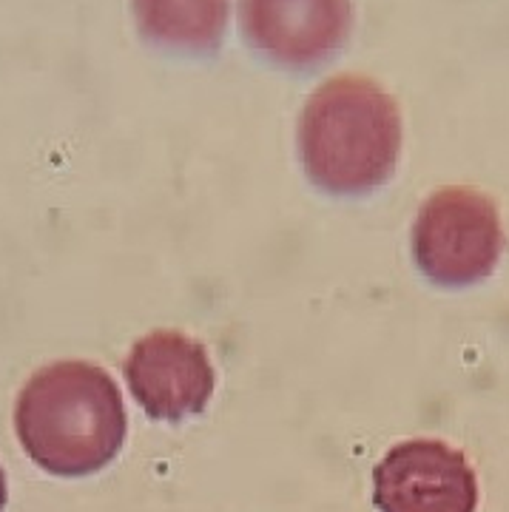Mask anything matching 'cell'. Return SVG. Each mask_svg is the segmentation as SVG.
I'll return each mask as SVG.
<instances>
[{
	"mask_svg": "<svg viewBox=\"0 0 509 512\" xmlns=\"http://www.w3.org/2000/svg\"><path fill=\"white\" fill-rule=\"evenodd\" d=\"M504 228L487 194L450 185L421 205L413 225V259L438 288H470L495 271Z\"/></svg>",
	"mask_w": 509,
	"mask_h": 512,
	"instance_id": "3957f363",
	"label": "cell"
},
{
	"mask_svg": "<svg viewBox=\"0 0 509 512\" xmlns=\"http://www.w3.org/2000/svg\"><path fill=\"white\" fill-rule=\"evenodd\" d=\"M6 498H9V487H6V473L0 467V512L6 510Z\"/></svg>",
	"mask_w": 509,
	"mask_h": 512,
	"instance_id": "ba28073f",
	"label": "cell"
},
{
	"mask_svg": "<svg viewBox=\"0 0 509 512\" xmlns=\"http://www.w3.org/2000/svg\"><path fill=\"white\" fill-rule=\"evenodd\" d=\"M373 504L379 512H475L478 481L450 444L401 441L373 470Z\"/></svg>",
	"mask_w": 509,
	"mask_h": 512,
	"instance_id": "5b68a950",
	"label": "cell"
},
{
	"mask_svg": "<svg viewBox=\"0 0 509 512\" xmlns=\"http://www.w3.org/2000/svg\"><path fill=\"white\" fill-rule=\"evenodd\" d=\"M137 32L148 43L185 52L205 55L219 49L231 23L234 0H128Z\"/></svg>",
	"mask_w": 509,
	"mask_h": 512,
	"instance_id": "52a82bcc",
	"label": "cell"
},
{
	"mask_svg": "<svg viewBox=\"0 0 509 512\" xmlns=\"http://www.w3.org/2000/svg\"><path fill=\"white\" fill-rule=\"evenodd\" d=\"M401 131L393 94L364 74H333L305 100L296 148L308 180L319 191L364 197L393 177Z\"/></svg>",
	"mask_w": 509,
	"mask_h": 512,
	"instance_id": "6da1fadb",
	"label": "cell"
},
{
	"mask_svg": "<svg viewBox=\"0 0 509 512\" xmlns=\"http://www.w3.org/2000/svg\"><path fill=\"white\" fill-rule=\"evenodd\" d=\"M134 399L157 421L197 416L214 396V367L197 339L180 330H154L126 359Z\"/></svg>",
	"mask_w": 509,
	"mask_h": 512,
	"instance_id": "8992f818",
	"label": "cell"
},
{
	"mask_svg": "<svg viewBox=\"0 0 509 512\" xmlns=\"http://www.w3.org/2000/svg\"><path fill=\"white\" fill-rule=\"evenodd\" d=\"M237 23L256 55L282 69H313L353 29V0H237Z\"/></svg>",
	"mask_w": 509,
	"mask_h": 512,
	"instance_id": "277c9868",
	"label": "cell"
},
{
	"mask_svg": "<svg viewBox=\"0 0 509 512\" xmlns=\"http://www.w3.org/2000/svg\"><path fill=\"white\" fill-rule=\"evenodd\" d=\"M120 387L103 367L55 362L20 390L15 433L40 470L60 478L91 476L111 464L126 441Z\"/></svg>",
	"mask_w": 509,
	"mask_h": 512,
	"instance_id": "7a4b0ae2",
	"label": "cell"
}]
</instances>
